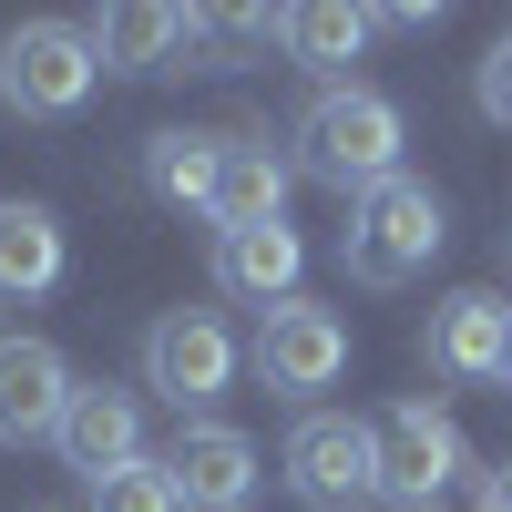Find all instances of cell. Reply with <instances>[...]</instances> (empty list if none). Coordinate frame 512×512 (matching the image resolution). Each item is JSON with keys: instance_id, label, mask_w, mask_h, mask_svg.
Listing matches in <instances>:
<instances>
[{"instance_id": "cell-1", "label": "cell", "mask_w": 512, "mask_h": 512, "mask_svg": "<svg viewBox=\"0 0 512 512\" xmlns=\"http://www.w3.org/2000/svg\"><path fill=\"white\" fill-rule=\"evenodd\" d=\"M400 144L410 123L390 93H369V82H328V93L297 113V175L328 185V195H369L400 175Z\"/></svg>"}, {"instance_id": "cell-2", "label": "cell", "mask_w": 512, "mask_h": 512, "mask_svg": "<svg viewBox=\"0 0 512 512\" xmlns=\"http://www.w3.org/2000/svg\"><path fill=\"white\" fill-rule=\"evenodd\" d=\"M441 236H451L441 195L420 185V175H390V185H369L359 216H349V277L359 287H410L441 256Z\"/></svg>"}, {"instance_id": "cell-3", "label": "cell", "mask_w": 512, "mask_h": 512, "mask_svg": "<svg viewBox=\"0 0 512 512\" xmlns=\"http://www.w3.org/2000/svg\"><path fill=\"white\" fill-rule=\"evenodd\" d=\"M369 451H379V502H400V512H441V492L472 472L461 420L441 400H390L369 420Z\"/></svg>"}, {"instance_id": "cell-4", "label": "cell", "mask_w": 512, "mask_h": 512, "mask_svg": "<svg viewBox=\"0 0 512 512\" xmlns=\"http://www.w3.org/2000/svg\"><path fill=\"white\" fill-rule=\"evenodd\" d=\"M93 82H103V52H93V31H72V21H21L0 41V103L31 113V123L82 113Z\"/></svg>"}, {"instance_id": "cell-5", "label": "cell", "mask_w": 512, "mask_h": 512, "mask_svg": "<svg viewBox=\"0 0 512 512\" xmlns=\"http://www.w3.org/2000/svg\"><path fill=\"white\" fill-rule=\"evenodd\" d=\"M226 379H236V338L226 318H205V308H164L144 328V390L175 410V420H205L226 400Z\"/></svg>"}, {"instance_id": "cell-6", "label": "cell", "mask_w": 512, "mask_h": 512, "mask_svg": "<svg viewBox=\"0 0 512 512\" xmlns=\"http://www.w3.org/2000/svg\"><path fill=\"white\" fill-rule=\"evenodd\" d=\"M287 482L308 512H369L379 502V451H369V420H338V410H308L287 431Z\"/></svg>"}, {"instance_id": "cell-7", "label": "cell", "mask_w": 512, "mask_h": 512, "mask_svg": "<svg viewBox=\"0 0 512 512\" xmlns=\"http://www.w3.org/2000/svg\"><path fill=\"white\" fill-rule=\"evenodd\" d=\"M338 369H349V318H338V308H318V297L267 308V328H256V379H267L277 400L338 390Z\"/></svg>"}, {"instance_id": "cell-8", "label": "cell", "mask_w": 512, "mask_h": 512, "mask_svg": "<svg viewBox=\"0 0 512 512\" xmlns=\"http://www.w3.org/2000/svg\"><path fill=\"white\" fill-rule=\"evenodd\" d=\"M164 472H175L185 512H246V492L267 482V461H256V441L236 420H185L175 451H164Z\"/></svg>"}, {"instance_id": "cell-9", "label": "cell", "mask_w": 512, "mask_h": 512, "mask_svg": "<svg viewBox=\"0 0 512 512\" xmlns=\"http://www.w3.org/2000/svg\"><path fill=\"white\" fill-rule=\"evenodd\" d=\"M72 390H82V379H72V359L52 349V338H0V441H52L62 431V410H72Z\"/></svg>"}, {"instance_id": "cell-10", "label": "cell", "mask_w": 512, "mask_h": 512, "mask_svg": "<svg viewBox=\"0 0 512 512\" xmlns=\"http://www.w3.org/2000/svg\"><path fill=\"white\" fill-rule=\"evenodd\" d=\"M52 451L72 461L82 482H103V472H123V461H144V400L113 390V379H82L72 410H62V431H52Z\"/></svg>"}, {"instance_id": "cell-11", "label": "cell", "mask_w": 512, "mask_h": 512, "mask_svg": "<svg viewBox=\"0 0 512 512\" xmlns=\"http://www.w3.org/2000/svg\"><path fill=\"white\" fill-rule=\"evenodd\" d=\"M287 185H297V164H287L277 144L226 134V164H216L205 216H216V236H236V226H287Z\"/></svg>"}, {"instance_id": "cell-12", "label": "cell", "mask_w": 512, "mask_h": 512, "mask_svg": "<svg viewBox=\"0 0 512 512\" xmlns=\"http://www.w3.org/2000/svg\"><path fill=\"white\" fill-rule=\"evenodd\" d=\"M502 328H512V308L492 287H451L431 308V328H420V349H431L441 379H502Z\"/></svg>"}, {"instance_id": "cell-13", "label": "cell", "mask_w": 512, "mask_h": 512, "mask_svg": "<svg viewBox=\"0 0 512 512\" xmlns=\"http://www.w3.org/2000/svg\"><path fill=\"white\" fill-rule=\"evenodd\" d=\"M297 267H308L297 226H236V236H216V287L236 297V308H287Z\"/></svg>"}, {"instance_id": "cell-14", "label": "cell", "mask_w": 512, "mask_h": 512, "mask_svg": "<svg viewBox=\"0 0 512 512\" xmlns=\"http://www.w3.org/2000/svg\"><path fill=\"white\" fill-rule=\"evenodd\" d=\"M52 287H62V216L52 205H0V308H31Z\"/></svg>"}, {"instance_id": "cell-15", "label": "cell", "mask_w": 512, "mask_h": 512, "mask_svg": "<svg viewBox=\"0 0 512 512\" xmlns=\"http://www.w3.org/2000/svg\"><path fill=\"white\" fill-rule=\"evenodd\" d=\"M369 31H379V11H349V0H297V11H277V41H287L297 72H349L369 52Z\"/></svg>"}, {"instance_id": "cell-16", "label": "cell", "mask_w": 512, "mask_h": 512, "mask_svg": "<svg viewBox=\"0 0 512 512\" xmlns=\"http://www.w3.org/2000/svg\"><path fill=\"white\" fill-rule=\"evenodd\" d=\"M216 164H226V134H195V123H175V134L144 144V185L164 205H205L216 195Z\"/></svg>"}, {"instance_id": "cell-17", "label": "cell", "mask_w": 512, "mask_h": 512, "mask_svg": "<svg viewBox=\"0 0 512 512\" xmlns=\"http://www.w3.org/2000/svg\"><path fill=\"white\" fill-rule=\"evenodd\" d=\"M93 512H185V492H175V472L144 451V461H123V472L93 482Z\"/></svg>"}, {"instance_id": "cell-18", "label": "cell", "mask_w": 512, "mask_h": 512, "mask_svg": "<svg viewBox=\"0 0 512 512\" xmlns=\"http://www.w3.org/2000/svg\"><path fill=\"white\" fill-rule=\"evenodd\" d=\"M472 93H482V113H492V123H512V31H502L492 52H482V72H472Z\"/></svg>"}, {"instance_id": "cell-19", "label": "cell", "mask_w": 512, "mask_h": 512, "mask_svg": "<svg viewBox=\"0 0 512 512\" xmlns=\"http://www.w3.org/2000/svg\"><path fill=\"white\" fill-rule=\"evenodd\" d=\"M482 512H512V461H492V472H482Z\"/></svg>"}, {"instance_id": "cell-20", "label": "cell", "mask_w": 512, "mask_h": 512, "mask_svg": "<svg viewBox=\"0 0 512 512\" xmlns=\"http://www.w3.org/2000/svg\"><path fill=\"white\" fill-rule=\"evenodd\" d=\"M502 379H512V328H502Z\"/></svg>"}]
</instances>
